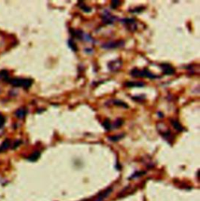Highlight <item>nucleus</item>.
Returning <instances> with one entry per match:
<instances>
[{
	"label": "nucleus",
	"mask_w": 200,
	"mask_h": 201,
	"mask_svg": "<svg viewBox=\"0 0 200 201\" xmlns=\"http://www.w3.org/2000/svg\"><path fill=\"white\" fill-rule=\"evenodd\" d=\"M20 143H21V141H20V140H16V142H15V143L14 144L13 149H15V148H17V147H18L20 144Z\"/></svg>",
	"instance_id": "obj_22"
},
{
	"label": "nucleus",
	"mask_w": 200,
	"mask_h": 201,
	"mask_svg": "<svg viewBox=\"0 0 200 201\" xmlns=\"http://www.w3.org/2000/svg\"><path fill=\"white\" fill-rule=\"evenodd\" d=\"M122 66V62L121 60L120 59H116L114 61H111L110 62H109L108 64V68L110 69V70H111L112 72L113 71H117L118 70H120Z\"/></svg>",
	"instance_id": "obj_4"
},
{
	"label": "nucleus",
	"mask_w": 200,
	"mask_h": 201,
	"mask_svg": "<svg viewBox=\"0 0 200 201\" xmlns=\"http://www.w3.org/2000/svg\"><path fill=\"white\" fill-rule=\"evenodd\" d=\"M40 155H41L40 151L36 150V151H35V152H33V153L31 154L29 157H28L27 159H28V161H36L37 160H38V158H39Z\"/></svg>",
	"instance_id": "obj_10"
},
{
	"label": "nucleus",
	"mask_w": 200,
	"mask_h": 201,
	"mask_svg": "<svg viewBox=\"0 0 200 201\" xmlns=\"http://www.w3.org/2000/svg\"><path fill=\"white\" fill-rule=\"evenodd\" d=\"M78 5L80 6V8H81L82 10H84V12H86V13H89V12H91V10H92L91 8L88 7L83 2H78Z\"/></svg>",
	"instance_id": "obj_14"
},
{
	"label": "nucleus",
	"mask_w": 200,
	"mask_h": 201,
	"mask_svg": "<svg viewBox=\"0 0 200 201\" xmlns=\"http://www.w3.org/2000/svg\"><path fill=\"white\" fill-rule=\"evenodd\" d=\"M27 111L24 108H20L15 112V116L18 118H24L27 115Z\"/></svg>",
	"instance_id": "obj_6"
},
{
	"label": "nucleus",
	"mask_w": 200,
	"mask_h": 201,
	"mask_svg": "<svg viewBox=\"0 0 200 201\" xmlns=\"http://www.w3.org/2000/svg\"><path fill=\"white\" fill-rule=\"evenodd\" d=\"M120 5V2L119 1H117V0H115V1H112V3H111V5L110 7L111 9H115L118 6V5Z\"/></svg>",
	"instance_id": "obj_20"
},
{
	"label": "nucleus",
	"mask_w": 200,
	"mask_h": 201,
	"mask_svg": "<svg viewBox=\"0 0 200 201\" xmlns=\"http://www.w3.org/2000/svg\"><path fill=\"white\" fill-rule=\"evenodd\" d=\"M7 79L8 77V72L6 70H2L0 72V79Z\"/></svg>",
	"instance_id": "obj_19"
},
{
	"label": "nucleus",
	"mask_w": 200,
	"mask_h": 201,
	"mask_svg": "<svg viewBox=\"0 0 200 201\" xmlns=\"http://www.w3.org/2000/svg\"><path fill=\"white\" fill-rule=\"evenodd\" d=\"M130 74L134 77H148L150 78V79H156V78L159 77L158 76L154 75L152 72H150V71H149L148 69L139 70L137 68H135V69L131 70Z\"/></svg>",
	"instance_id": "obj_2"
},
{
	"label": "nucleus",
	"mask_w": 200,
	"mask_h": 201,
	"mask_svg": "<svg viewBox=\"0 0 200 201\" xmlns=\"http://www.w3.org/2000/svg\"><path fill=\"white\" fill-rule=\"evenodd\" d=\"M124 85L127 87H143L145 83L143 82H126Z\"/></svg>",
	"instance_id": "obj_11"
},
{
	"label": "nucleus",
	"mask_w": 200,
	"mask_h": 201,
	"mask_svg": "<svg viewBox=\"0 0 200 201\" xmlns=\"http://www.w3.org/2000/svg\"><path fill=\"white\" fill-rule=\"evenodd\" d=\"M68 45H69V47H70V48H71L74 52L78 51V47H77V45H76L75 42H74L72 39H70V40L68 41Z\"/></svg>",
	"instance_id": "obj_13"
},
{
	"label": "nucleus",
	"mask_w": 200,
	"mask_h": 201,
	"mask_svg": "<svg viewBox=\"0 0 200 201\" xmlns=\"http://www.w3.org/2000/svg\"><path fill=\"white\" fill-rule=\"evenodd\" d=\"M160 67L166 75H172L175 72V70L170 64H161Z\"/></svg>",
	"instance_id": "obj_5"
},
{
	"label": "nucleus",
	"mask_w": 200,
	"mask_h": 201,
	"mask_svg": "<svg viewBox=\"0 0 200 201\" xmlns=\"http://www.w3.org/2000/svg\"><path fill=\"white\" fill-rule=\"evenodd\" d=\"M122 23H124V24H126L127 27H131V30H132V27H135V29L136 30V25H135V19H124L121 20ZM133 31V30H132Z\"/></svg>",
	"instance_id": "obj_8"
},
{
	"label": "nucleus",
	"mask_w": 200,
	"mask_h": 201,
	"mask_svg": "<svg viewBox=\"0 0 200 201\" xmlns=\"http://www.w3.org/2000/svg\"><path fill=\"white\" fill-rule=\"evenodd\" d=\"M122 124H123V120L120 119V118H118V119H116V120L114 122V127H115L116 129H117V128H119V127H120V126H122Z\"/></svg>",
	"instance_id": "obj_18"
},
{
	"label": "nucleus",
	"mask_w": 200,
	"mask_h": 201,
	"mask_svg": "<svg viewBox=\"0 0 200 201\" xmlns=\"http://www.w3.org/2000/svg\"><path fill=\"white\" fill-rule=\"evenodd\" d=\"M124 45V41H110L108 43L103 44L102 48L105 49H111V48H116L120 47H123Z\"/></svg>",
	"instance_id": "obj_3"
},
{
	"label": "nucleus",
	"mask_w": 200,
	"mask_h": 201,
	"mask_svg": "<svg viewBox=\"0 0 200 201\" xmlns=\"http://www.w3.org/2000/svg\"><path fill=\"white\" fill-rule=\"evenodd\" d=\"M170 123H171V125L173 126V128H174V129H175L177 131L181 132V131H183V130H184V129H183L182 126H181V124H180V122H179L178 120L173 119V118H171V119H170Z\"/></svg>",
	"instance_id": "obj_7"
},
{
	"label": "nucleus",
	"mask_w": 200,
	"mask_h": 201,
	"mask_svg": "<svg viewBox=\"0 0 200 201\" xmlns=\"http://www.w3.org/2000/svg\"><path fill=\"white\" fill-rule=\"evenodd\" d=\"M9 83L14 87H22L24 89L29 88L32 85L33 81L31 79H21V78H14L9 80Z\"/></svg>",
	"instance_id": "obj_1"
},
{
	"label": "nucleus",
	"mask_w": 200,
	"mask_h": 201,
	"mask_svg": "<svg viewBox=\"0 0 200 201\" xmlns=\"http://www.w3.org/2000/svg\"><path fill=\"white\" fill-rule=\"evenodd\" d=\"M103 126L106 130H110V129H112V124L110 123V122L109 119L105 120V122L103 123Z\"/></svg>",
	"instance_id": "obj_16"
},
{
	"label": "nucleus",
	"mask_w": 200,
	"mask_h": 201,
	"mask_svg": "<svg viewBox=\"0 0 200 201\" xmlns=\"http://www.w3.org/2000/svg\"><path fill=\"white\" fill-rule=\"evenodd\" d=\"M10 139H5V141H3V143L0 146V152L7 150L10 148Z\"/></svg>",
	"instance_id": "obj_12"
},
{
	"label": "nucleus",
	"mask_w": 200,
	"mask_h": 201,
	"mask_svg": "<svg viewBox=\"0 0 200 201\" xmlns=\"http://www.w3.org/2000/svg\"><path fill=\"white\" fill-rule=\"evenodd\" d=\"M103 22L105 24H113L116 20V17L110 14H104L103 16Z\"/></svg>",
	"instance_id": "obj_9"
},
{
	"label": "nucleus",
	"mask_w": 200,
	"mask_h": 201,
	"mask_svg": "<svg viewBox=\"0 0 200 201\" xmlns=\"http://www.w3.org/2000/svg\"><path fill=\"white\" fill-rule=\"evenodd\" d=\"M5 122V118L3 115H0V129L3 126Z\"/></svg>",
	"instance_id": "obj_21"
},
{
	"label": "nucleus",
	"mask_w": 200,
	"mask_h": 201,
	"mask_svg": "<svg viewBox=\"0 0 200 201\" xmlns=\"http://www.w3.org/2000/svg\"><path fill=\"white\" fill-rule=\"evenodd\" d=\"M124 137V134H121V135H117V136H114V137H110L109 139L112 140V141H118L119 139Z\"/></svg>",
	"instance_id": "obj_17"
},
{
	"label": "nucleus",
	"mask_w": 200,
	"mask_h": 201,
	"mask_svg": "<svg viewBox=\"0 0 200 201\" xmlns=\"http://www.w3.org/2000/svg\"><path fill=\"white\" fill-rule=\"evenodd\" d=\"M113 104L115 105H117V106H122V107L124 108H128V105H127L126 103L121 102V101H120V100H114V101H113Z\"/></svg>",
	"instance_id": "obj_15"
}]
</instances>
